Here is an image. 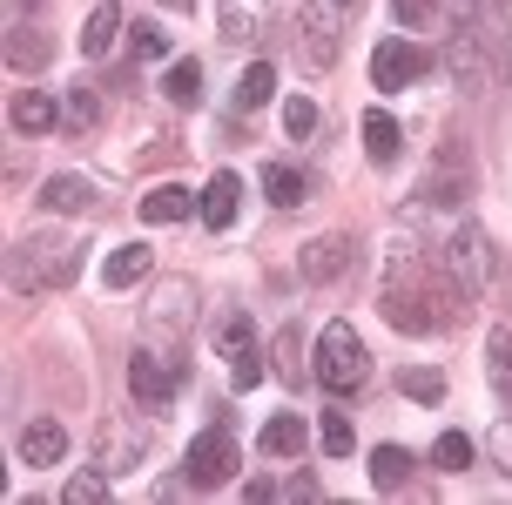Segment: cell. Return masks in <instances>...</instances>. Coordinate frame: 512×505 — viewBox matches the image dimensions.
<instances>
[{
  "label": "cell",
  "instance_id": "6da1fadb",
  "mask_svg": "<svg viewBox=\"0 0 512 505\" xmlns=\"http://www.w3.org/2000/svg\"><path fill=\"white\" fill-rule=\"evenodd\" d=\"M7 270H14V290H68L81 277V236H68V229H34V236L14 243Z\"/></svg>",
  "mask_w": 512,
  "mask_h": 505
},
{
  "label": "cell",
  "instance_id": "7a4b0ae2",
  "mask_svg": "<svg viewBox=\"0 0 512 505\" xmlns=\"http://www.w3.org/2000/svg\"><path fill=\"white\" fill-rule=\"evenodd\" d=\"M445 68H452V81H459L465 95H486L492 81L506 75L499 21H472V14H465V21H459V34L445 41Z\"/></svg>",
  "mask_w": 512,
  "mask_h": 505
},
{
  "label": "cell",
  "instance_id": "3957f363",
  "mask_svg": "<svg viewBox=\"0 0 512 505\" xmlns=\"http://www.w3.org/2000/svg\"><path fill=\"white\" fill-rule=\"evenodd\" d=\"M189 324H196V283L189 277H162L149 290V310H142V344L182 357L189 351Z\"/></svg>",
  "mask_w": 512,
  "mask_h": 505
},
{
  "label": "cell",
  "instance_id": "277c9868",
  "mask_svg": "<svg viewBox=\"0 0 512 505\" xmlns=\"http://www.w3.org/2000/svg\"><path fill=\"white\" fill-rule=\"evenodd\" d=\"M310 357H317V384L324 391H358L364 378H371V351H364L358 324H344V317H331V324L317 330V344H310Z\"/></svg>",
  "mask_w": 512,
  "mask_h": 505
},
{
  "label": "cell",
  "instance_id": "5b68a950",
  "mask_svg": "<svg viewBox=\"0 0 512 505\" xmlns=\"http://www.w3.org/2000/svg\"><path fill=\"white\" fill-rule=\"evenodd\" d=\"M492 270H499V250H492V236L479 223H472V216H465L459 229H452V243H445V277L459 283L465 297L479 303L492 290Z\"/></svg>",
  "mask_w": 512,
  "mask_h": 505
},
{
  "label": "cell",
  "instance_id": "8992f818",
  "mask_svg": "<svg viewBox=\"0 0 512 505\" xmlns=\"http://www.w3.org/2000/svg\"><path fill=\"white\" fill-rule=\"evenodd\" d=\"M337 27H344V0H297V34H290V48L304 61V75H324L337 61Z\"/></svg>",
  "mask_w": 512,
  "mask_h": 505
},
{
  "label": "cell",
  "instance_id": "52a82bcc",
  "mask_svg": "<svg viewBox=\"0 0 512 505\" xmlns=\"http://www.w3.org/2000/svg\"><path fill=\"white\" fill-rule=\"evenodd\" d=\"M182 378H189V364L169 351H155V344H135V357H128V398L142 404V411H169L182 391Z\"/></svg>",
  "mask_w": 512,
  "mask_h": 505
},
{
  "label": "cell",
  "instance_id": "ba28073f",
  "mask_svg": "<svg viewBox=\"0 0 512 505\" xmlns=\"http://www.w3.org/2000/svg\"><path fill=\"white\" fill-rule=\"evenodd\" d=\"M236 465H243V452H236V438L223 425H209L189 452H182V479L196 485V492H216V485L236 479Z\"/></svg>",
  "mask_w": 512,
  "mask_h": 505
},
{
  "label": "cell",
  "instance_id": "9c48e42d",
  "mask_svg": "<svg viewBox=\"0 0 512 505\" xmlns=\"http://www.w3.org/2000/svg\"><path fill=\"white\" fill-rule=\"evenodd\" d=\"M142 445H149V431L135 425V418H102L95 425V465H102L108 479H122L142 465Z\"/></svg>",
  "mask_w": 512,
  "mask_h": 505
},
{
  "label": "cell",
  "instance_id": "30bf717a",
  "mask_svg": "<svg viewBox=\"0 0 512 505\" xmlns=\"http://www.w3.org/2000/svg\"><path fill=\"white\" fill-rule=\"evenodd\" d=\"M351 256H358V243H351L344 229H324V236H310V243H304L297 270H304V283H337L344 270H351Z\"/></svg>",
  "mask_w": 512,
  "mask_h": 505
},
{
  "label": "cell",
  "instance_id": "8fae6325",
  "mask_svg": "<svg viewBox=\"0 0 512 505\" xmlns=\"http://www.w3.org/2000/svg\"><path fill=\"white\" fill-rule=\"evenodd\" d=\"M425 68V54L411 48L405 34H391V41H378L371 48V81H378L384 95H398V88H411V75Z\"/></svg>",
  "mask_w": 512,
  "mask_h": 505
},
{
  "label": "cell",
  "instance_id": "7c38bea8",
  "mask_svg": "<svg viewBox=\"0 0 512 505\" xmlns=\"http://www.w3.org/2000/svg\"><path fill=\"white\" fill-rule=\"evenodd\" d=\"M61 115H68V108H61L48 88H14V101H7V122L21 128V135H48Z\"/></svg>",
  "mask_w": 512,
  "mask_h": 505
},
{
  "label": "cell",
  "instance_id": "4fadbf2b",
  "mask_svg": "<svg viewBox=\"0 0 512 505\" xmlns=\"http://www.w3.org/2000/svg\"><path fill=\"white\" fill-rule=\"evenodd\" d=\"M122 34H128L122 7H115V0H102V7H88V21H81V54H88V61H108Z\"/></svg>",
  "mask_w": 512,
  "mask_h": 505
},
{
  "label": "cell",
  "instance_id": "5bb4252c",
  "mask_svg": "<svg viewBox=\"0 0 512 505\" xmlns=\"http://www.w3.org/2000/svg\"><path fill=\"white\" fill-rule=\"evenodd\" d=\"M189 216H203V196L182 189V182H162L142 196V223H189Z\"/></svg>",
  "mask_w": 512,
  "mask_h": 505
},
{
  "label": "cell",
  "instance_id": "9a60e30c",
  "mask_svg": "<svg viewBox=\"0 0 512 505\" xmlns=\"http://www.w3.org/2000/svg\"><path fill=\"white\" fill-rule=\"evenodd\" d=\"M61 458H68V431L54 425V418H34V425L21 431V465L48 472V465H61Z\"/></svg>",
  "mask_w": 512,
  "mask_h": 505
},
{
  "label": "cell",
  "instance_id": "2e32d148",
  "mask_svg": "<svg viewBox=\"0 0 512 505\" xmlns=\"http://www.w3.org/2000/svg\"><path fill=\"white\" fill-rule=\"evenodd\" d=\"M95 196H102V189L88 176H48L41 182V209H54V216H88Z\"/></svg>",
  "mask_w": 512,
  "mask_h": 505
},
{
  "label": "cell",
  "instance_id": "e0dca14e",
  "mask_svg": "<svg viewBox=\"0 0 512 505\" xmlns=\"http://www.w3.org/2000/svg\"><path fill=\"white\" fill-rule=\"evenodd\" d=\"M149 270H155V250H149V243H122V250H108L102 283H108V290H135Z\"/></svg>",
  "mask_w": 512,
  "mask_h": 505
},
{
  "label": "cell",
  "instance_id": "ac0fdd59",
  "mask_svg": "<svg viewBox=\"0 0 512 505\" xmlns=\"http://www.w3.org/2000/svg\"><path fill=\"white\" fill-rule=\"evenodd\" d=\"M48 54H54V41L41 27H7V68H14V75H41Z\"/></svg>",
  "mask_w": 512,
  "mask_h": 505
},
{
  "label": "cell",
  "instance_id": "d6986e66",
  "mask_svg": "<svg viewBox=\"0 0 512 505\" xmlns=\"http://www.w3.org/2000/svg\"><path fill=\"white\" fill-rule=\"evenodd\" d=\"M270 357H277V378H283V384H304V378H317V357H304V330H297V324H283V330H277Z\"/></svg>",
  "mask_w": 512,
  "mask_h": 505
},
{
  "label": "cell",
  "instance_id": "ffe728a7",
  "mask_svg": "<svg viewBox=\"0 0 512 505\" xmlns=\"http://www.w3.org/2000/svg\"><path fill=\"white\" fill-rule=\"evenodd\" d=\"M236 202H243V182L223 169V176H209L203 182V223L209 229H230L236 223Z\"/></svg>",
  "mask_w": 512,
  "mask_h": 505
},
{
  "label": "cell",
  "instance_id": "44dd1931",
  "mask_svg": "<svg viewBox=\"0 0 512 505\" xmlns=\"http://www.w3.org/2000/svg\"><path fill=\"white\" fill-rule=\"evenodd\" d=\"M277 101V68L270 61H250L243 75H236V115H256V108H270Z\"/></svg>",
  "mask_w": 512,
  "mask_h": 505
},
{
  "label": "cell",
  "instance_id": "7402d4cb",
  "mask_svg": "<svg viewBox=\"0 0 512 505\" xmlns=\"http://www.w3.org/2000/svg\"><path fill=\"white\" fill-rule=\"evenodd\" d=\"M398 149H405V135H398V122H391L384 108H371V115H364V155H371L378 169H391V162H398Z\"/></svg>",
  "mask_w": 512,
  "mask_h": 505
},
{
  "label": "cell",
  "instance_id": "603a6c76",
  "mask_svg": "<svg viewBox=\"0 0 512 505\" xmlns=\"http://www.w3.org/2000/svg\"><path fill=\"white\" fill-rule=\"evenodd\" d=\"M411 465H418V458H411L405 445H378V452H371V485H378V492H405Z\"/></svg>",
  "mask_w": 512,
  "mask_h": 505
},
{
  "label": "cell",
  "instance_id": "cb8c5ba5",
  "mask_svg": "<svg viewBox=\"0 0 512 505\" xmlns=\"http://www.w3.org/2000/svg\"><path fill=\"white\" fill-rule=\"evenodd\" d=\"M486 371H492V391H499V404L512 411V330H506V324H492V337H486Z\"/></svg>",
  "mask_w": 512,
  "mask_h": 505
},
{
  "label": "cell",
  "instance_id": "d4e9b609",
  "mask_svg": "<svg viewBox=\"0 0 512 505\" xmlns=\"http://www.w3.org/2000/svg\"><path fill=\"white\" fill-rule=\"evenodd\" d=\"M256 445H263V458H297V452H304V418H297V411H283V418H270Z\"/></svg>",
  "mask_w": 512,
  "mask_h": 505
},
{
  "label": "cell",
  "instance_id": "484cf974",
  "mask_svg": "<svg viewBox=\"0 0 512 505\" xmlns=\"http://www.w3.org/2000/svg\"><path fill=\"white\" fill-rule=\"evenodd\" d=\"M263 196L277 202V209H297V202L310 196V182L290 169V162H263Z\"/></svg>",
  "mask_w": 512,
  "mask_h": 505
},
{
  "label": "cell",
  "instance_id": "4316f807",
  "mask_svg": "<svg viewBox=\"0 0 512 505\" xmlns=\"http://www.w3.org/2000/svg\"><path fill=\"white\" fill-rule=\"evenodd\" d=\"M162 95L176 101V108H196V101H203V61H169V75H162Z\"/></svg>",
  "mask_w": 512,
  "mask_h": 505
},
{
  "label": "cell",
  "instance_id": "83f0119b",
  "mask_svg": "<svg viewBox=\"0 0 512 505\" xmlns=\"http://www.w3.org/2000/svg\"><path fill=\"white\" fill-rule=\"evenodd\" d=\"M317 445H324L331 458H351V452H358V431H351V411H337V404H331V411H324V425H317Z\"/></svg>",
  "mask_w": 512,
  "mask_h": 505
},
{
  "label": "cell",
  "instance_id": "f1b7e54d",
  "mask_svg": "<svg viewBox=\"0 0 512 505\" xmlns=\"http://www.w3.org/2000/svg\"><path fill=\"white\" fill-rule=\"evenodd\" d=\"M479 458V445L465 438V431H438V445H432V472H465Z\"/></svg>",
  "mask_w": 512,
  "mask_h": 505
},
{
  "label": "cell",
  "instance_id": "f546056e",
  "mask_svg": "<svg viewBox=\"0 0 512 505\" xmlns=\"http://www.w3.org/2000/svg\"><path fill=\"white\" fill-rule=\"evenodd\" d=\"M398 391H405L411 404H438V398H445V371H432V364L411 371V364H405V371H398Z\"/></svg>",
  "mask_w": 512,
  "mask_h": 505
},
{
  "label": "cell",
  "instance_id": "4dcf8cb0",
  "mask_svg": "<svg viewBox=\"0 0 512 505\" xmlns=\"http://www.w3.org/2000/svg\"><path fill=\"white\" fill-rule=\"evenodd\" d=\"M216 351L230 357V364H236V357H250V351H256V330H250V317H223V324H216Z\"/></svg>",
  "mask_w": 512,
  "mask_h": 505
},
{
  "label": "cell",
  "instance_id": "1f68e13d",
  "mask_svg": "<svg viewBox=\"0 0 512 505\" xmlns=\"http://www.w3.org/2000/svg\"><path fill=\"white\" fill-rule=\"evenodd\" d=\"M108 499V472L95 465V472H75L68 479V492H61V505H102Z\"/></svg>",
  "mask_w": 512,
  "mask_h": 505
},
{
  "label": "cell",
  "instance_id": "d6a6232c",
  "mask_svg": "<svg viewBox=\"0 0 512 505\" xmlns=\"http://www.w3.org/2000/svg\"><path fill=\"white\" fill-rule=\"evenodd\" d=\"M459 196H465V169L445 155V162H438V176L425 182V202H459Z\"/></svg>",
  "mask_w": 512,
  "mask_h": 505
},
{
  "label": "cell",
  "instance_id": "836d02e7",
  "mask_svg": "<svg viewBox=\"0 0 512 505\" xmlns=\"http://www.w3.org/2000/svg\"><path fill=\"white\" fill-rule=\"evenodd\" d=\"M128 48L142 54V61H169V34H162L155 21H135L128 27Z\"/></svg>",
  "mask_w": 512,
  "mask_h": 505
},
{
  "label": "cell",
  "instance_id": "e575fe53",
  "mask_svg": "<svg viewBox=\"0 0 512 505\" xmlns=\"http://www.w3.org/2000/svg\"><path fill=\"white\" fill-rule=\"evenodd\" d=\"M61 108H68V122H75V128H95V122H102V95H95L88 81H81V88L61 101Z\"/></svg>",
  "mask_w": 512,
  "mask_h": 505
},
{
  "label": "cell",
  "instance_id": "d590c367",
  "mask_svg": "<svg viewBox=\"0 0 512 505\" xmlns=\"http://www.w3.org/2000/svg\"><path fill=\"white\" fill-rule=\"evenodd\" d=\"M283 128H290L297 142H304V135H317V101H310V95H290V101H283Z\"/></svg>",
  "mask_w": 512,
  "mask_h": 505
},
{
  "label": "cell",
  "instance_id": "8d00e7d4",
  "mask_svg": "<svg viewBox=\"0 0 512 505\" xmlns=\"http://www.w3.org/2000/svg\"><path fill=\"white\" fill-rule=\"evenodd\" d=\"M263 371H270V364H263V351H250V357H236V364H230V384H236V391H256V384H263Z\"/></svg>",
  "mask_w": 512,
  "mask_h": 505
},
{
  "label": "cell",
  "instance_id": "74e56055",
  "mask_svg": "<svg viewBox=\"0 0 512 505\" xmlns=\"http://www.w3.org/2000/svg\"><path fill=\"white\" fill-rule=\"evenodd\" d=\"M432 7H438V0H391V14H398L405 27H418L425 14H432Z\"/></svg>",
  "mask_w": 512,
  "mask_h": 505
},
{
  "label": "cell",
  "instance_id": "f35d334b",
  "mask_svg": "<svg viewBox=\"0 0 512 505\" xmlns=\"http://www.w3.org/2000/svg\"><path fill=\"white\" fill-rule=\"evenodd\" d=\"M223 41H250V27H243V7H223Z\"/></svg>",
  "mask_w": 512,
  "mask_h": 505
},
{
  "label": "cell",
  "instance_id": "ab89813d",
  "mask_svg": "<svg viewBox=\"0 0 512 505\" xmlns=\"http://www.w3.org/2000/svg\"><path fill=\"white\" fill-rule=\"evenodd\" d=\"M162 7H169V14H196V0H162Z\"/></svg>",
  "mask_w": 512,
  "mask_h": 505
},
{
  "label": "cell",
  "instance_id": "60d3db41",
  "mask_svg": "<svg viewBox=\"0 0 512 505\" xmlns=\"http://www.w3.org/2000/svg\"><path fill=\"white\" fill-rule=\"evenodd\" d=\"M27 7H34V0H14V14H27Z\"/></svg>",
  "mask_w": 512,
  "mask_h": 505
},
{
  "label": "cell",
  "instance_id": "b9f144b4",
  "mask_svg": "<svg viewBox=\"0 0 512 505\" xmlns=\"http://www.w3.org/2000/svg\"><path fill=\"white\" fill-rule=\"evenodd\" d=\"M344 7H358V0H344Z\"/></svg>",
  "mask_w": 512,
  "mask_h": 505
}]
</instances>
